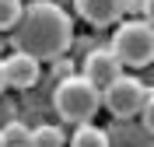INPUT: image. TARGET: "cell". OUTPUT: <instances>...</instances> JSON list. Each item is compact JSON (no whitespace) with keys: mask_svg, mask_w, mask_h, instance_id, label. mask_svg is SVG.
Listing matches in <instances>:
<instances>
[{"mask_svg":"<svg viewBox=\"0 0 154 147\" xmlns=\"http://www.w3.org/2000/svg\"><path fill=\"white\" fill-rule=\"evenodd\" d=\"M151 98V88H144L137 77H119L102 91V105L112 112L116 119H133L137 112H144V102Z\"/></svg>","mask_w":154,"mask_h":147,"instance_id":"277c9868","label":"cell"},{"mask_svg":"<svg viewBox=\"0 0 154 147\" xmlns=\"http://www.w3.org/2000/svg\"><path fill=\"white\" fill-rule=\"evenodd\" d=\"M53 63H56V74H63V77H70V74H74V63H70V60H53Z\"/></svg>","mask_w":154,"mask_h":147,"instance_id":"4fadbf2b","label":"cell"},{"mask_svg":"<svg viewBox=\"0 0 154 147\" xmlns=\"http://www.w3.org/2000/svg\"><path fill=\"white\" fill-rule=\"evenodd\" d=\"M140 14H144V21H147V25H154V0H144Z\"/></svg>","mask_w":154,"mask_h":147,"instance_id":"5bb4252c","label":"cell"},{"mask_svg":"<svg viewBox=\"0 0 154 147\" xmlns=\"http://www.w3.org/2000/svg\"><path fill=\"white\" fill-rule=\"evenodd\" d=\"M81 74H84L98 91H105L112 81L123 77V63H119V56H116L112 49H91L84 56V70H81Z\"/></svg>","mask_w":154,"mask_h":147,"instance_id":"5b68a950","label":"cell"},{"mask_svg":"<svg viewBox=\"0 0 154 147\" xmlns=\"http://www.w3.org/2000/svg\"><path fill=\"white\" fill-rule=\"evenodd\" d=\"M7 88V70H4V60H0V91Z\"/></svg>","mask_w":154,"mask_h":147,"instance_id":"9a60e30c","label":"cell"},{"mask_svg":"<svg viewBox=\"0 0 154 147\" xmlns=\"http://www.w3.org/2000/svg\"><path fill=\"white\" fill-rule=\"evenodd\" d=\"M140 116H144V130L154 137V91H151V98L144 102V112H140Z\"/></svg>","mask_w":154,"mask_h":147,"instance_id":"7c38bea8","label":"cell"},{"mask_svg":"<svg viewBox=\"0 0 154 147\" xmlns=\"http://www.w3.org/2000/svg\"><path fill=\"white\" fill-rule=\"evenodd\" d=\"M21 14H25L21 0H0V32H11V28H18Z\"/></svg>","mask_w":154,"mask_h":147,"instance_id":"30bf717a","label":"cell"},{"mask_svg":"<svg viewBox=\"0 0 154 147\" xmlns=\"http://www.w3.org/2000/svg\"><path fill=\"white\" fill-rule=\"evenodd\" d=\"M53 105H56V112L67 119V123H77V126H81V123H91L95 112L102 109V91H98L84 74H70V77H63L56 84Z\"/></svg>","mask_w":154,"mask_h":147,"instance_id":"7a4b0ae2","label":"cell"},{"mask_svg":"<svg viewBox=\"0 0 154 147\" xmlns=\"http://www.w3.org/2000/svg\"><path fill=\"white\" fill-rule=\"evenodd\" d=\"M28 147H67V137H63V130H56V126H35Z\"/></svg>","mask_w":154,"mask_h":147,"instance_id":"9c48e42d","label":"cell"},{"mask_svg":"<svg viewBox=\"0 0 154 147\" xmlns=\"http://www.w3.org/2000/svg\"><path fill=\"white\" fill-rule=\"evenodd\" d=\"M70 147H109V130L95 126V123H81L70 137Z\"/></svg>","mask_w":154,"mask_h":147,"instance_id":"ba28073f","label":"cell"},{"mask_svg":"<svg viewBox=\"0 0 154 147\" xmlns=\"http://www.w3.org/2000/svg\"><path fill=\"white\" fill-rule=\"evenodd\" d=\"M109 49L119 56L123 67H147V63H154V25H147V21L119 25Z\"/></svg>","mask_w":154,"mask_h":147,"instance_id":"3957f363","label":"cell"},{"mask_svg":"<svg viewBox=\"0 0 154 147\" xmlns=\"http://www.w3.org/2000/svg\"><path fill=\"white\" fill-rule=\"evenodd\" d=\"M74 42V21L60 4L53 0H35L25 7L18 28H14V46L21 53L35 56L38 63H53L70 49Z\"/></svg>","mask_w":154,"mask_h":147,"instance_id":"6da1fadb","label":"cell"},{"mask_svg":"<svg viewBox=\"0 0 154 147\" xmlns=\"http://www.w3.org/2000/svg\"><path fill=\"white\" fill-rule=\"evenodd\" d=\"M4 140H7V147H28L32 130L21 126V123H7V126H4Z\"/></svg>","mask_w":154,"mask_h":147,"instance_id":"8fae6325","label":"cell"},{"mask_svg":"<svg viewBox=\"0 0 154 147\" xmlns=\"http://www.w3.org/2000/svg\"><path fill=\"white\" fill-rule=\"evenodd\" d=\"M4 70H7V88H32L38 81V70H42V63H38L35 56H28V53H21V49H14L7 60H4Z\"/></svg>","mask_w":154,"mask_h":147,"instance_id":"52a82bcc","label":"cell"},{"mask_svg":"<svg viewBox=\"0 0 154 147\" xmlns=\"http://www.w3.org/2000/svg\"><path fill=\"white\" fill-rule=\"evenodd\" d=\"M74 7L88 25L109 28V25H116L126 14V0H74Z\"/></svg>","mask_w":154,"mask_h":147,"instance_id":"8992f818","label":"cell"},{"mask_svg":"<svg viewBox=\"0 0 154 147\" xmlns=\"http://www.w3.org/2000/svg\"><path fill=\"white\" fill-rule=\"evenodd\" d=\"M0 147H7V140H4V130H0Z\"/></svg>","mask_w":154,"mask_h":147,"instance_id":"2e32d148","label":"cell"}]
</instances>
